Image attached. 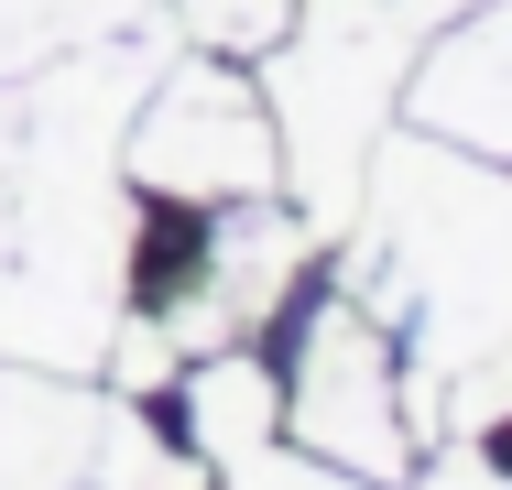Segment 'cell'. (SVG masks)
Wrapping results in <instances>:
<instances>
[{"label":"cell","instance_id":"obj_5","mask_svg":"<svg viewBox=\"0 0 512 490\" xmlns=\"http://www.w3.org/2000/svg\"><path fill=\"white\" fill-rule=\"evenodd\" d=\"M284 436L327 458V469H360V480H414L425 436H414V382L404 349L382 316H360L349 294H327L306 327H295V371H284Z\"/></svg>","mask_w":512,"mask_h":490},{"label":"cell","instance_id":"obj_11","mask_svg":"<svg viewBox=\"0 0 512 490\" xmlns=\"http://www.w3.org/2000/svg\"><path fill=\"white\" fill-rule=\"evenodd\" d=\"M218 490H393V480H360V469H327V458H306L295 436H273V447H251L240 469H218Z\"/></svg>","mask_w":512,"mask_h":490},{"label":"cell","instance_id":"obj_9","mask_svg":"<svg viewBox=\"0 0 512 490\" xmlns=\"http://www.w3.org/2000/svg\"><path fill=\"white\" fill-rule=\"evenodd\" d=\"M175 382H186V447L207 458V480H218V469H240L251 447H273V436H284V371H273L251 338L197 349Z\"/></svg>","mask_w":512,"mask_h":490},{"label":"cell","instance_id":"obj_12","mask_svg":"<svg viewBox=\"0 0 512 490\" xmlns=\"http://www.w3.org/2000/svg\"><path fill=\"white\" fill-rule=\"evenodd\" d=\"M414 22H425V33H436V22H458V11H469V0H404Z\"/></svg>","mask_w":512,"mask_h":490},{"label":"cell","instance_id":"obj_13","mask_svg":"<svg viewBox=\"0 0 512 490\" xmlns=\"http://www.w3.org/2000/svg\"><path fill=\"white\" fill-rule=\"evenodd\" d=\"M77 490H99V480H77Z\"/></svg>","mask_w":512,"mask_h":490},{"label":"cell","instance_id":"obj_6","mask_svg":"<svg viewBox=\"0 0 512 490\" xmlns=\"http://www.w3.org/2000/svg\"><path fill=\"white\" fill-rule=\"evenodd\" d=\"M207 218H218V240L153 294V327H164L186 360H197V349H229V338H262V327L284 316V294L306 284V251H316V229L295 207H273V196L207 207Z\"/></svg>","mask_w":512,"mask_h":490},{"label":"cell","instance_id":"obj_2","mask_svg":"<svg viewBox=\"0 0 512 490\" xmlns=\"http://www.w3.org/2000/svg\"><path fill=\"white\" fill-rule=\"evenodd\" d=\"M338 294L393 327L425 436V403L512 338V164L458 153L414 120L382 131L360 207L338 218Z\"/></svg>","mask_w":512,"mask_h":490},{"label":"cell","instance_id":"obj_3","mask_svg":"<svg viewBox=\"0 0 512 490\" xmlns=\"http://www.w3.org/2000/svg\"><path fill=\"white\" fill-rule=\"evenodd\" d=\"M414 44H425V22L404 0H295V22L262 44V109H273L284 196L316 240H338V218L360 207V175L404 109Z\"/></svg>","mask_w":512,"mask_h":490},{"label":"cell","instance_id":"obj_10","mask_svg":"<svg viewBox=\"0 0 512 490\" xmlns=\"http://www.w3.org/2000/svg\"><path fill=\"white\" fill-rule=\"evenodd\" d=\"M175 22L197 33L207 55H262V44L295 22V0H175Z\"/></svg>","mask_w":512,"mask_h":490},{"label":"cell","instance_id":"obj_7","mask_svg":"<svg viewBox=\"0 0 512 490\" xmlns=\"http://www.w3.org/2000/svg\"><path fill=\"white\" fill-rule=\"evenodd\" d=\"M404 120L458 153L512 164V0H469L458 22H436V44H414Z\"/></svg>","mask_w":512,"mask_h":490},{"label":"cell","instance_id":"obj_4","mask_svg":"<svg viewBox=\"0 0 512 490\" xmlns=\"http://www.w3.org/2000/svg\"><path fill=\"white\" fill-rule=\"evenodd\" d=\"M120 175L142 196H175V207H251V196L284 186L273 109L218 55H164L142 109H131V131H120Z\"/></svg>","mask_w":512,"mask_h":490},{"label":"cell","instance_id":"obj_1","mask_svg":"<svg viewBox=\"0 0 512 490\" xmlns=\"http://www.w3.org/2000/svg\"><path fill=\"white\" fill-rule=\"evenodd\" d=\"M164 66V33H99L0 88V360L99 371L142 284V207L120 131Z\"/></svg>","mask_w":512,"mask_h":490},{"label":"cell","instance_id":"obj_8","mask_svg":"<svg viewBox=\"0 0 512 490\" xmlns=\"http://www.w3.org/2000/svg\"><path fill=\"white\" fill-rule=\"evenodd\" d=\"M99 392L66 371H22L0 360V490H77L99 447Z\"/></svg>","mask_w":512,"mask_h":490}]
</instances>
